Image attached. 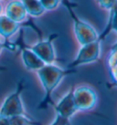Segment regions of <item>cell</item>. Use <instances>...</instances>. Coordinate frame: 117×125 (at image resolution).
I'll return each instance as SVG.
<instances>
[{
	"instance_id": "obj_14",
	"label": "cell",
	"mask_w": 117,
	"mask_h": 125,
	"mask_svg": "<svg viewBox=\"0 0 117 125\" xmlns=\"http://www.w3.org/2000/svg\"><path fill=\"white\" fill-rule=\"evenodd\" d=\"M39 2L45 10H53L58 6L60 0H39Z\"/></svg>"
},
{
	"instance_id": "obj_4",
	"label": "cell",
	"mask_w": 117,
	"mask_h": 125,
	"mask_svg": "<svg viewBox=\"0 0 117 125\" xmlns=\"http://www.w3.org/2000/svg\"><path fill=\"white\" fill-rule=\"evenodd\" d=\"M101 41L102 40L99 37L96 41H94L92 42L82 45L76 58L68 64L67 68L76 69L80 65L87 64V63H91L97 61L100 55V46H101Z\"/></svg>"
},
{
	"instance_id": "obj_9",
	"label": "cell",
	"mask_w": 117,
	"mask_h": 125,
	"mask_svg": "<svg viewBox=\"0 0 117 125\" xmlns=\"http://www.w3.org/2000/svg\"><path fill=\"white\" fill-rule=\"evenodd\" d=\"M6 16L10 20L18 23H22L27 19V10L24 7L23 3L20 0H15L9 2L6 8Z\"/></svg>"
},
{
	"instance_id": "obj_12",
	"label": "cell",
	"mask_w": 117,
	"mask_h": 125,
	"mask_svg": "<svg viewBox=\"0 0 117 125\" xmlns=\"http://www.w3.org/2000/svg\"><path fill=\"white\" fill-rule=\"evenodd\" d=\"M111 31H114L115 32H117V1L113 5V8L110 9V18L108 24L106 26L105 30L101 32V34L99 35V37L101 40H103L109 34Z\"/></svg>"
},
{
	"instance_id": "obj_17",
	"label": "cell",
	"mask_w": 117,
	"mask_h": 125,
	"mask_svg": "<svg viewBox=\"0 0 117 125\" xmlns=\"http://www.w3.org/2000/svg\"><path fill=\"white\" fill-rule=\"evenodd\" d=\"M0 125H9L8 119H7V118L0 117Z\"/></svg>"
},
{
	"instance_id": "obj_16",
	"label": "cell",
	"mask_w": 117,
	"mask_h": 125,
	"mask_svg": "<svg viewBox=\"0 0 117 125\" xmlns=\"http://www.w3.org/2000/svg\"><path fill=\"white\" fill-rule=\"evenodd\" d=\"M50 125H70V123L69 119L56 114V118H55V120L52 121V123Z\"/></svg>"
},
{
	"instance_id": "obj_3",
	"label": "cell",
	"mask_w": 117,
	"mask_h": 125,
	"mask_svg": "<svg viewBox=\"0 0 117 125\" xmlns=\"http://www.w3.org/2000/svg\"><path fill=\"white\" fill-rule=\"evenodd\" d=\"M25 80L21 79L17 85L16 90L10 94L8 98L5 99L3 104L0 108V117L9 118L18 116L25 114L23 103L21 99V94L25 88Z\"/></svg>"
},
{
	"instance_id": "obj_13",
	"label": "cell",
	"mask_w": 117,
	"mask_h": 125,
	"mask_svg": "<svg viewBox=\"0 0 117 125\" xmlns=\"http://www.w3.org/2000/svg\"><path fill=\"white\" fill-rule=\"evenodd\" d=\"M9 125H41L39 122H36L26 114L18 115L8 119Z\"/></svg>"
},
{
	"instance_id": "obj_11",
	"label": "cell",
	"mask_w": 117,
	"mask_h": 125,
	"mask_svg": "<svg viewBox=\"0 0 117 125\" xmlns=\"http://www.w3.org/2000/svg\"><path fill=\"white\" fill-rule=\"evenodd\" d=\"M20 1L23 3L27 15L32 17H39L42 15L45 11L39 0H20Z\"/></svg>"
},
{
	"instance_id": "obj_10",
	"label": "cell",
	"mask_w": 117,
	"mask_h": 125,
	"mask_svg": "<svg viewBox=\"0 0 117 125\" xmlns=\"http://www.w3.org/2000/svg\"><path fill=\"white\" fill-rule=\"evenodd\" d=\"M20 24L10 20L8 16L0 15V35L8 42V39L18 31Z\"/></svg>"
},
{
	"instance_id": "obj_1",
	"label": "cell",
	"mask_w": 117,
	"mask_h": 125,
	"mask_svg": "<svg viewBox=\"0 0 117 125\" xmlns=\"http://www.w3.org/2000/svg\"><path fill=\"white\" fill-rule=\"evenodd\" d=\"M77 69H61L54 64H45L37 71L40 82L44 88V98L38 106V109H46L49 105H53L51 95L64 76L74 74Z\"/></svg>"
},
{
	"instance_id": "obj_2",
	"label": "cell",
	"mask_w": 117,
	"mask_h": 125,
	"mask_svg": "<svg viewBox=\"0 0 117 125\" xmlns=\"http://www.w3.org/2000/svg\"><path fill=\"white\" fill-rule=\"evenodd\" d=\"M60 2L67 8L71 20L73 21V30H74L75 36L80 44L82 46V45H85V44L96 41L99 38V35L96 32V31L90 24L86 23L85 21L82 20L75 14L73 9L78 5L71 2L70 0H60Z\"/></svg>"
},
{
	"instance_id": "obj_8",
	"label": "cell",
	"mask_w": 117,
	"mask_h": 125,
	"mask_svg": "<svg viewBox=\"0 0 117 125\" xmlns=\"http://www.w3.org/2000/svg\"><path fill=\"white\" fill-rule=\"evenodd\" d=\"M55 110L57 115L62 116L69 120H70V118L77 112L73 99V87L55 106Z\"/></svg>"
},
{
	"instance_id": "obj_5",
	"label": "cell",
	"mask_w": 117,
	"mask_h": 125,
	"mask_svg": "<svg viewBox=\"0 0 117 125\" xmlns=\"http://www.w3.org/2000/svg\"><path fill=\"white\" fill-rule=\"evenodd\" d=\"M73 99L77 111H87L93 108L97 102V96L88 86L73 88Z\"/></svg>"
},
{
	"instance_id": "obj_7",
	"label": "cell",
	"mask_w": 117,
	"mask_h": 125,
	"mask_svg": "<svg viewBox=\"0 0 117 125\" xmlns=\"http://www.w3.org/2000/svg\"><path fill=\"white\" fill-rule=\"evenodd\" d=\"M15 45L18 47L19 50L21 51L22 61L27 69L37 72L39 69H40L41 67H43L46 64L35 52H33L28 47L26 46L23 41V31H22L20 32V38L17 41V43Z\"/></svg>"
},
{
	"instance_id": "obj_15",
	"label": "cell",
	"mask_w": 117,
	"mask_h": 125,
	"mask_svg": "<svg viewBox=\"0 0 117 125\" xmlns=\"http://www.w3.org/2000/svg\"><path fill=\"white\" fill-rule=\"evenodd\" d=\"M96 1L101 8L107 10H110L116 2L115 0H96Z\"/></svg>"
},
{
	"instance_id": "obj_19",
	"label": "cell",
	"mask_w": 117,
	"mask_h": 125,
	"mask_svg": "<svg viewBox=\"0 0 117 125\" xmlns=\"http://www.w3.org/2000/svg\"><path fill=\"white\" fill-rule=\"evenodd\" d=\"M1 11H2V6L0 4V14H1Z\"/></svg>"
},
{
	"instance_id": "obj_20",
	"label": "cell",
	"mask_w": 117,
	"mask_h": 125,
	"mask_svg": "<svg viewBox=\"0 0 117 125\" xmlns=\"http://www.w3.org/2000/svg\"><path fill=\"white\" fill-rule=\"evenodd\" d=\"M115 1H117V0H115Z\"/></svg>"
},
{
	"instance_id": "obj_6",
	"label": "cell",
	"mask_w": 117,
	"mask_h": 125,
	"mask_svg": "<svg viewBox=\"0 0 117 125\" xmlns=\"http://www.w3.org/2000/svg\"><path fill=\"white\" fill-rule=\"evenodd\" d=\"M57 33H52L46 40H40L33 46H27L33 52L39 56L46 64H53L56 60L53 41L58 38Z\"/></svg>"
},
{
	"instance_id": "obj_18",
	"label": "cell",
	"mask_w": 117,
	"mask_h": 125,
	"mask_svg": "<svg viewBox=\"0 0 117 125\" xmlns=\"http://www.w3.org/2000/svg\"><path fill=\"white\" fill-rule=\"evenodd\" d=\"M3 48H6V43H1L0 42V52Z\"/></svg>"
}]
</instances>
